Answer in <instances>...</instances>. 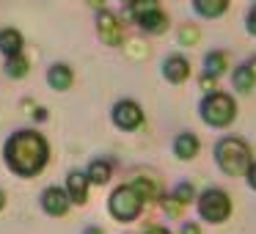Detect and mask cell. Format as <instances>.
I'll return each mask as SVG.
<instances>
[{
    "mask_svg": "<svg viewBox=\"0 0 256 234\" xmlns=\"http://www.w3.org/2000/svg\"><path fill=\"white\" fill-rule=\"evenodd\" d=\"M198 149H201V144L193 132H182L174 140V154H176L179 160H193V157L198 154Z\"/></svg>",
    "mask_w": 256,
    "mask_h": 234,
    "instance_id": "obj_12",
    "label": "cell"
},
{
    "mask_svg": "<svg viewBox=\"0 0 256 234\" xmlns=\"http://www.w3.org/2000/svg\"><path fill=\"white\" fill-rule=\"evenodd\" d=\"M193 8L204 20H218L228 12V0H193Z\"/></svg>",
    "mask_w": 256,
    "mask_h": 234,
    "instance_id": "obj_13",
    "label": "cell"
},
{
    "mask_svg": "<svg viewBox=\"0 0 256 234\" xmlns=\"http://www.w3.org/2000/svg\"><path fill=\"white\" fill-rule=\"evenodd\" d=\"M201 88H204L206 94H210V91H215V78H210V74H204V78H201Z\"/></svg>",
    "mask_w": 256,
    "mask_h": 234,
    "instance_id": "obj_28",
    "label": "cell"
},
{
    "mask_svg": "<svg viewBox=\"0 0 256 234\" xmlns=\"http://www.w3.org/2000/svg\"><path fill=\"white\" fill-rule=\"evenodd\" d=\"M245 28H248V34H250V36H256V3L250 6L248 17H245Z\"/></svg>",
    "mask_w": 256,
    "mask_h": 234,
    "instance_id": "obj_25",
    "label": "cell"
},
{
    "mask_svg": "<svg viewBox=\"0 0 256 234\" xmlns=\"http://www.w3.org/2000/svg\"><path fill=\"white\" fill-rule=\"evenodd\" d=\"M198 215L206 223H223L232 215V196L223 188H206L198 196Z\"/></svg>",
    "mask_w": 256,
    "mask_h": 234,
    "instance_id": "obj_4",
    "label": "cell"
},
{
    "mask_svg": "<svg viewBox=\"0 0 256 234\" xmlns=\"http://www.w3.org/2000/svg\"><path fill=\"white\" fill-rule=\"evenodd\" d=\"M232 86H234V91H240V94H248V91L254 88V86H256V69H254V61L240 64V66L234 69V74H232Z\"/></svg>",
    "mask_w": 256,
    "mask_h": 234,
    "instance_id": "obj_10",
    "label": "cell"
},
{
    "mask_svg": "<svg viewBox=\"0 0 256 234\" xmlns=\"http://www.w3.org/2000/svg\"><path fill=\"white\" fill-rule=\"evenodd\" d=\"M215 162L226 176H245L250 162H254V154H250V146L242 138L226 135L215 144Z\"/></svg>",
    "mask_w": 256,
    "mask_h": 234,
    "instance_id": "obj_2",
    "label": "cell"
},
{
    "mask_svg": "<svg viewBox=\"0 0 256 234\" xmlns=\"http://www.w3.org/2000/svg\"><path fill=\"white\" fill-rule=\"evenodd\" d=\"M6 72L12 74V78H25V74H28V58L12 56V58H8V64H6Z\"/></svg>",
    "mask_w": 256,
    "mask_h": 234,
    "instance_id": "obj_22",
    "label": "cell"
},
{
    "mask_svg": "<svg viewBox=\"0 0 256 234\" xmlns=\"http://www.w3.org/2000/svg\"><path fill=\"white\" fill-rule=\"evenodd\" d=\"M20 50H22V36H20V30H0V52L6 58L12 56H20Z\"/></svg>",
    "mask_w": 256,
    "mask_h": 234,
    "instance_id": "obj_16",
    "label": "cell"
},
{
    "mask_svg": "<svg viewBox=\"0 0 256 234\" xmlns=\"http://www.w3.org/2000/svg\"><path fill=\"white\" fill-rule=\"evenodd\" d=\"M47 80H50L52 88L58 91H66L69 86H72V69L66 66V64H56V66L47 72Z\"/></svg>",
    "mask_w": 256,
    "mask_h": 234,
    "instance_id": "obj_17",
    "label": "cell"
},
{
    "mask_svg": "<svg viewBox=\"0 0 256 234\" xmlns=\"http://www.w3.org/2000/svg\"><path fill=\"white\" fill-rule=\"evenodd\" d=\"M226 66H228V56L223 50H212L210 56L204 58V74H210V78H215V80L226 72Z\"/></svg>",
    "mask_w": 256,
    "mask_h": 234,
    "instance_id": "obj_14",
    "label": "cell"
},
{
    "mask_svg": "<svg viewBox=\"0 0 256 234\" xmlns=\"http://www.w3.org/2000/svg\"><path fill=\"white\" fill-rule=\"evenodd\" d=\"M96 34H100V39L108 47L122 44V39H124V28L113 12H100V17H96Z\"/></svg>",
    "mask_w": 256,
    "mask_h": 234,
    "instance_id": "obj_7",
    "label": "cell"
},
{
    "mask_svg": "<svg viewBox=\"0 0 256 234\" xmlns=\"http://www.w3.org/2000/svg\"><path fill=\"white\" fill-rule=\"evenodd\" d=\"M198 113H201V122H204L206 127L223 130L237 118V102H234L226 91H210V94L201 100Z\"/></svg>",
    "mask_w": 256,
    "mask_h": 234,
    "instance_id": "obj_3",
    "label": "cell"
},
{
    "mask_svg": "<svg viewBox=\"0 0 256 234\" xmlns=\"http://www.w3.org/2000/svg\"><path fill=\"white\" fill-rule=\"evenodd\" d=\"M6 162L14 174L20 176H36L42 168L47 166V157H50V146L34 130H22V132H14L6 140Z\"/></svg>",
    "mask_w": 256,
    "mask_h": 234,
    "instance_id": "obj_1",
    "label": "cell"
},
{
    "mask_svg": "<svg viewBox=\"0 0 256 234\" xmlns=\"http://www.w3.org/2000/svg\"><path fill=\"white\" fill-rule=\"evenodd\" d=\"M113 124H116L118 130H138L140 124H144V110H140L138 102L132 100H122L116 102V108H113Z\"/></svg>",
    "mask_w": 256,
    "mask_h": 234,
    "instance_id": "obj_6",
    "label": "cell"
},
{
    "mask_svg": "<svg viewBox=\"0 0 256 234\" xmlns=\"http://www.w3.org/2000/svg\"><path fill=\"white\" fill-rule=\"evenodd\" d=\"M162 74H166V80L174 86L184 83V80L190 78V61L182 56H168L166 64H162Z\"/></svg>",
    "mask_w": 256,
    "mask_h": 234,
    "instance_id": "obj_8",
    "label": "cell"
},
{
    "mask_svg": "<svg viewBox=\"0 0 256 234\" xmlns=\"http://www.w3.org/2000/svg\"><path fill=\"white\" fill-rule=\"evenodd\" d=\"M3 204H6V193L0 190V210H3Z\"/></svg>",
    "mask_w": 256,
    "mask_h": 234,
    "instance_id": "obj_31",
    "label": "cell"
},
{
    "mask_svg": "<svg viewBox=\"0 0 256 234\" xmlns=\"http://www.w3.org/2000/svg\"><path fill=\"white\" fill-rule=\"evenodd\" d=\"M86 3H88V6H94V8H100L102 3H105V0H86Z\"/></svg>",
    "mask_w": 256,
    "mask_h": 234,
    "instance_id": "obj_30",
    "label": "cell"
},
{
    "mask_svg": "<svg viewBox=\"0 0 256 234\" xmlns=\"http://www.w3.org/2000/svg\"><path fill=\"white\" fill-rule=\"evenodd\" d=\"M130 184H132V190H135V193H138L144 201H149V198H154V196H157L154 182H152V179H146V176H135Z\"/></svg>",
    "mask_w": 256,
    "mask_h": 234,
    "instance_id": "obj_20",
    "label": "cell"
},
{
    "mask_svg": "<svg viewBox=\"0 0 256 234\" xmlns=\"http://www.w3.org/2000/svg\"><path fill=\"white\" fill-rule=\"evenodd\" d=\"M130 6V17L135 20V22H138L140 17H146V14H152V12H157V0H130L127 3Z\"/></svg>",
    "mask_w": 256,
    "mask_h": 234,
    "instance_id": "obj_19",
    "label": "cell"
},
{
    "mask_svg": "<svg viewBox=\"0 0 256 234\" xmlns=\"http://www.w3.org/2000/svg\"><path fill=\"white\" fill-rule=\"evenodd\" d=\"M162 206H166V212H168V215H174V218H176L179 212H182V204H179V201L174 198V196H168V198L162 201Z\"/></svg>",
    "mask_w": 256,
    "mask_h": 234,
    "instance_id": "obj_24",
    "label": "cell"
},
{
    "mask_svg": "<svg viewBox=\"0 0 256 234\" xmlns=\"http://www.w3.org/2000/svg\"><path fill=\"white\" fill-rule=\"evenodd\" d=\"M179 234H201V228H198V223L188 220V223H182V232Z\"/></svg>",
    "mask_w": 256,
    "mask_h": 234,
    "instance_id": "obj_26",
    "label": "cell"
},
{
    "mask_svg": "<svg viewBox=\"0 0 256 234\" xmlns=\"http://www.w3.org/2000/svg\"><path fill=\"white\" fill-rule=\"evenodd\" d=\"M245 176H248V184H250V190H256V160L250 162V168H248V174H245Z\"/></svg>",
    "mask_w": 256,
    "mask_h": 234,
    "instance_id": "obj_27",
    "label": "cell"
},
{
    "mask_svg": "<svg viewBox=\"0 0 256 234\" xmlns=\"http://www.w3.org/2000/svg\"><path fill=\"white\" fill-rule=\"evenodd\" d=\"M124 3H130V0H124Z\"/></svg>",
    "mask_w": 256,
    "mask_h": 234,
    "instance_id": "obj_33",
    "label": "cell"
},
{
    "mask_svg": "<svg viewBox=\"0 0 256 234\" xmlns=\"http://www.w3.org/2000/svg\"><path fill=\"white\" fill-rule=\"evenodd\" d=\"M86 234H102V228H86Z\"/></svg>",
    "mask_w": 256,
    "mask_h": 234,
    "instance_id": "obj_32",
    "label": "cell"
},
{
    "mask_svg": "<svg viewBox=\"0 0 256 234\" xmlns=\"http://www.w3.org/2000/svg\"><path fill=\"white\" fill-rule=\"evenodd\" d=\"M146 234H171V232L162 228V226H149V228H146Z\"/></svg>",
    "mask_w": 256,
    "mask_h": 234,
    "instance_id": "obj_29",
    "label": "cell"
},
{
    "mask_svg": "<svg viewBox=\"0 0 256 234\" xmlns=\"http://www.w3.org/2000/svg\"><path fill=\"white\" fill-rule=\"evenodd\" d=\"M138 25L146 30V34H166V30H168V17H166V12H162V8H157V12L140 17Z\"/></svg>",
    "mask_w": 256,
    "mask_h": 234,
    "instance_id": "obj_15",
    "label": "cell"
},
{
    "mask_svg": "<svg viewBox=\"0 0 256 234\" xmlns=\"http://www.w3.org/2000/svg\"><path fill=\"white\" fill-rule=\"evenodd\" d=\"M198 39H201V30L196 28V25H182V28H179V44L182 47L198 44Z\"/></svg>",
    "mask_w": 256,
    "mask_h": 234,
    "instance_id": "obj_21",
    "label": "cell"
},
{
    "mask_svg": "<svg viewBox=\"0 0 256 234\" xmlns=\"http://www.w3.org/2000/svg\"><path fill=\"white\" fill-rule=\"evenodd\" d=\"M66 196L74 204H83L86 201V196H88V176L83 171H72L66 176Z\"/></svg>",
    "mask_w": 256,
    "mask_h": 234,
    "instance_id": "obj_11",
    "label": "cell"
},
{
    "mask_svg": "<svg viewBox=\"0 0 256 234\" xmlns=\"http://www.w3.org/2000/svg\"><path fill=\"white\" fill-rule=\"evenodd\" d=\"M108 210H110V215L116 218V220L130 223V220H135V218L140 215L144 198L132 190V184H122V188L113 190L110 201H108Z\"/></svg>",
    "mask_w": 256,
    "mask_h": 234,
    "instance_id": "obj_5",
    "label": "cell"
},
{
    "mask_svg": "<svg viewBox=\"0 0 256 234\" xmlns=\"http://www.w3.org/2000/svg\"><path fill=\"white\" fill-rule=\"evenodd\" d=\"M174 198H176L179 201V204H190V201H193L196 198V188H193V184H190V182H182V184H176V190H174Z\"/></svg>",
    "mask_w": 256,
    "mask_h": 234,
    "instance_id": "obj_23",
    "label": "cell"
},
{
    "mask_svg": "<svg viewBox=\"0 0 256 234\" xmlns=\"http://www.w3.org/2000/svg\"><path fill=\"white\" fill-rule=\"evenodd\" d=\"M88 182H94V184H105L108 179H110V162H105V160H94L88 166Z\"/></svg>",
    "mask_w": 256,
    "mask_h": 234,
    "instance_id": "obj_18",
    "label": "cell"
},
{
    "mask_svg": "<svg viewBox=\"0 0 256 234\" xmlns=\"http://www.w3.org/2000/svg\"><path fill=\"white\" fill-rule=\"evenodd\" d=\"M42 206H44V212H50V215H64V212L69 210V196H66V190H61V188H47L44 196H42Z\"/></svg>",
    "mask_w": 256,
    "mask_h": 234,
    "instance_id": "obj_9",
    "label": "cell"
}]
</instances>
